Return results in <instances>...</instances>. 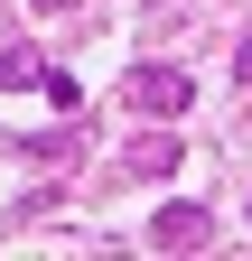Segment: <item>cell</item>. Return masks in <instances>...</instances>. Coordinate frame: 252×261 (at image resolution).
I'll use <instances>...</instances> for the list:
<instances>
[{"instance_id": "1", "label": "cell", "mask_w": 252, "mask_h": 261, "mask_svg": "<svg viewBox=\"0 0 252 261\" xmlns=\"http://www.w3.org/2000/svg\"><path fill=\"white\" fill-rule=\"evenodd\" d=\"M121 103H131V121H178L187 103H196V75H178V65H131Z\"/></svg>"}, {"instance_id": "2", "label": "cell", "mask_w": 252, "mask_h": 261, "mask_svg": "<svg viewBox=\"0 0 252 261\" xmlns=\"http://www.w3.org/2000/svg\"><path fill=\"white\" fill-rule=\"evenodd\" d=\"M149 243H159V252H206V243H215V215H206V205H159Z\"/></svg>"}, {"instance_id": "3", "label": "cell", "mask_w": 252, "mask_h": 261, "mask_svg": "<svg viewBox=\"0 0 252 261\" xmlns=\"http://www.w3.org/2000/svg\"><path fill=\"white\" fill-rule=\"evenodd\" d=\"M178 159H187V140H178V130H159V121H149L140 140H131V177H168Z\"/></svg>"}, {"instance_id": "4", "label": "cell", "mask_w": 252, "mask_h": 261, "mask_svg": "<svg viewBox=\"0 0 252 261\" xmlns=\"http://www.w3.org/2000/svg\"><path fill=\"white\" fill-rule=\"evenodd\" d=\"M0 84H47V65H38V47H28V38H0Z\"/></svg>"}, {"instance_id": "5", "label": "cell", "mask_w": 252, "mask_h": 261, "mask_svg": "<svg viewBox=\"0 0 252 261\" xmlns=\"http://www.w3.org/2000/svg\"><path fill=\"white\" fill-rule=\"evenodd\" d=\"M234 84H243V93H252V38H243V47H234Z\"/></svg>"}, {"instance_id": "6", "label": "cell", "mask_w": 252, "mask_h": 261, "mask_svg": "<svg viewBox=\"0 0 252 261\" xmlns=\"http://www.w3.org/2000/svg\"><path fill=\"white\" fill-rule=\"evenodd\" d=\"M38 10H75V0H38Z\"/></svg>"}]
</instances>
